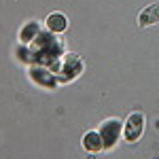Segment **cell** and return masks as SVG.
<instances>
[{
  "mask_svg": "<svg viewBox=\"0 0 159 159\" xmlns=\"http://www.w3.org/2000/svg\"><path fill=\"white\" fill-rule=\"evenodd\" d=\"M159 24V2L148 4L144 11L138 15V25L140 28H147V25H155Z\"/></svg>",
  "mask_w": 159,
  "mask_h": 159,
  "instance_id": "obj_1",
  "label": "cell"
},
{
  "mask_svg": "<svg viewBox=\"0 0 159 159\" xmlns=\"http://www.w3.org/2000/svg\"><path fill=\"white\" fill-rule=\"evenodd\" d=\"M142 125H144V117L140 112H134L127 119V125H125V138L127 140H136L138 136L142 134Z\"/></svg>",
  "mask_w": 159,
  "mask_h": 159,
  "instance_id": "obj_2",
  "label": "cell"
},
{
  "mask_svg": "<svg viewBox=\"0 0 159 159\" xmlns=\"http://www.w3.org/2000/svg\"><path fill=\"white\" fill-rule=\"evenodd\" d=\"M47 25H49V30L53 32H61V30H66V17L64 15H51L49 19H47Z\"/></svg>",
  "mask_w": 159,
  "mask_h": 159,
  "instance_id": "obj_3",
  "label": "cell"
}]
</instances>
